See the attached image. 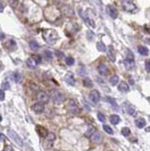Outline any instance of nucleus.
<instances>
[{
    "label": "nucleus",
    "instance_id": "nucleus-1",
    "mask_svg": "<svg viewBox=\"0 0 150 151\" xmlns=\"http://www.w3.org/2000/svg\"><path fill=\"white\" fill-rule=\"evenodd\" d=\"M43 37L45 41L47 44H55L58 39H59V35L56 30L54 29H45L43 31Z\"/></svg>",
    "mask_w": 150,
    "mask_h": 151
},
{
    "label": "nucleus",
    "instance_id": "nucleus-2",
    "mask_svg": "<svg viewBox=\"0 0 150 151\" xmlns=\"http://www.w3.org/2000/svg\"><path fill=\"white\" fill-rule=\"evenodd\" d=\"M41 61H42V59H41L40 56H38V55H34V56L30 57L26 60V65H28V67L29 69L34 70L37 68V65L41 63Z\"/></svg>",
    "mask_w": 150,
    "mask_h": 151
},
{
    "label": "nucleus",
    "instance_id": "nucleus-3",
    "mask_svg": "<svg viewBox=\"0 0 150 151\" xmlns=\"http://www.w3.org/2000/svg\"><path fill=\"white\" fill-rule=\"evenodd\" d=\"M8 134H9V137L11 138L13 142H14L16 145H18L20 147H23L24 146V142L22 138L20 137L17 133L14 131V130L12 129H8Z\"/></svg>",
    "mask_w": 150,
    "mask_h": 151
},
{
    "label": "nucleus",
    "instance_id": "nucleus-4",
    "mask_svg": "<svg viewBox=\"0 0 150 151\" xmlns=\"http://www.w3.org/2000/svg\"><path fill=\"white\" fill-rule=\"evenodd\" d=\"M121 4L126 12H134L137 11V7H136V5L131 1V0H122Z\"/></svg>",
    "mask_w": 150,
    "mask_h": 151
},
{
    "label": "nucleus",
    "instance_id": "nucleus-5",
    "mask_svg": "<svg viewBox=\"0 0 150 151\" xmlns=\"http://www.w3.org/2000/svg\"><path fill=\"white\" fill-rule=\"evenodd\" d=\"M51 98H52L53 102H55L56 104H60L63 101V95L61 94L60 91L57 90H52L51 91Z\"/></svg>",
    "mask_w": 150,
    "mask_h": 151
},
{
    "label": "nucleus",
    "instance_id": "nucleus-6",
    "mask_svg": "<svg viewBox=\"0 0 150 151\" xmlns=\"http://www.w3.org/2000/svg\"><path fill=\"white\" fill-rule=\"evenodd\" d=\"M67 107H68V110H69V112L72 113V114L76 115L79 113V108H78L77 104L74 100H70L69 103H68Z\"/></svg>",
    "mask_w": 150,
    "mask_h": 151
},
{
    "label": "nucleus",
    "instance_id": "nucleus-7",
    "mask_svg": "<svg viewBox=\"0 0 150 151\" xmlns=\"http://www.w3.org/2000/svg\"><path fill=\"white\" fill-rule=\"evenodd\" d=\"M79 14H80V16H81V18H82V19L84 20V21L88 24V25L91 26L92 27H95V24H94V20H92V19L90 18V17L88 16V15L86 14V13H85V12L82 11V10H80V11H79Z\"/></svg>",
    "mask_w": 150,
    "mask_h": 151
},
{
    "label": "nucleus",
    "instance_id": "nucleus-8",
    "mask_svg": "<svg viewBox=\"0 0 150 151\" xmlns=\"http://www.w3.org/2000/svg\"><path fill=\"white\" fill-rule=\"evenodd\" d=\"M90 137H91L92 141L94 142V143H96V144L101 143L102 140H103V135H102L101 133L98 132V131H94L93 134H92Z\"/></svg>",
    "mask_w": 150,
    "mask_h": 151
},
{
    "label": "nucleus",
    "instance_id": "nucleus-9",
    "mask_svg": "<svg viewBox=\"0 0 150 151\" xmlns=\"http://www.w3.org/2000/svg\"><path fill=\"white\" fill-rule=\"evenodd\" d=\"M37 98H38V100L42 103H47L49 100V95L46 94V93L43 92V91H40L38 93V95H37Z\"/></svg>",
    "mask_w": 150,
    "mask_h": 151
},
{
    "label": "nucleus",
    "instance_id": "nucleus-10",
    "mask_svg": "<svg viewBox=\"0 0 150 151\" xmlns=\"http://www.w3.org/2000/svg\"><path fill=\"white\" fill-rule=\"evenodd\" d=\"M89 97H90L92 102L94 103V104H96V103L100 100V94H99V92L96 91V90H94L89 95Z\"/></svg>",
    "mask_w": 150,
    "mask_h": 151
},
{
    "label": "nucleus",
    "instance_id": "nucleus-11",
    "mask_svg": "<svg viewBox=\"0 0 150 151\" xmlns=\"http://www.w3.org/2000/svg\"><path fill=\"white\" fill-rule=\"evenodd\" d=\"M32 111L35 112L36 113H42L43 111H45V106L42 102H38V103H35V104L32 105Z\"/></svg>",
    "mask_w": 150,
    "mask_h": 151
},
{
    "label": "nucleus",
    "instance_id": "nucleus-12",
    "mask_svg": "<svg viewBox=\"0 0 150 151\" xmlns=\"http://www.w3.org/2000/svg\"><path fill=\"white\" fill-rule=\"evenodd\" d=\"M64 80L67 84L71 85V86H74L75 84H76V80H75V77L73 76V74L71 73H68L65 75V77H64Z\"/></svg>",
    "mask_w": 150,
    "mask_h": 151
},
{
    "label": "nucleus",
    "instance_id": "nucleus-13",
    "mask_svg": "<svg viewBox=\"0 0 150 151\" xmlns=\"http://www.w3.org/2000/svg\"><path fill=\"white\" fill-rule=\"evenodd\" d=\"M108 12L109 14H110V16L111 17V18L113 19H116L117 16H118V11L116 10V8L113 6H108Z\"/></svg>",
    "mask_w": 150,
    "mask_h": 151
},
{
    "label": "nucleus",
    "instance_id": "nucleus-14",
    "mask_svg": "<svg viewBox=\"0 0 150 151\" xmlns=\"http://www.w3.org/2000/svg\"><path fill=\"white\" fill-rule=\"evenodd\" d=\"M124 65H125V67L127 68L128 70H130L132 69V68L134 67V65H135V63H134V59H126L124 61Z\"/></svg>",
    "mask_w": 150,
    "mask_h": 151
},
{
    "label": "nucleus",
    "instance_id": "nucleus-15",
    "mask_svg": "<svg viewBox=\"0 0 150 151\" xmlns=\"http://www.w3.org/2000/svg\"><path fill=\"white\" fill-rule=\"evenodd\" d=\"M118 90L120 91V92H122V93H127V92H128V90H129V86L127 84V82L122 81L121 83L119 84Z\"/></svg>",
    "mask_w": 150,
    "mask_h": 151
},
{
    "label": "nucleus",
    "instance_id": "nucleus-16",
    "mask_svg": "<svg viewBox=\"0 0 150 151\" xmlns=\"http://www.w3.org/2000/svg\"><path fill=\"white\" fill-rule=\"evenodd\" d=\"M98 72H99V74L101 76H106L108 74V67H107V65L104 64V63H102L100 64L99 66H98Z\"/></svg>",
    "mask_w": 150,
    "mask_h": 151
},
{
    "label": "nucleus",
    "instance_id": "nucleus-17",
    "mask_svg": "<svg viewBox=\"0 0 150 151\" xmlns=\"http://www.w3.org/2000/svg\"><path fill=\"white\" fill-rule=\"evenodd\" d=\"M127 104V107H126V110H127V112L128 113L129 115H135L136 113V110L134 108L133 105L128 104V103H126Z\"/></svg>",
    "mask_w": 150,
    "mask_h": 151
},
{
    "label": "nucleus",
    "instance_id": "nucleus-18",
    "mask_svg": "<svg viewBox=\"0 0 150 151\" xmlns=\"http://www.w3.org/2000/svg\"><path fill=\"white\" fill-rule=\"evenodd\" d=\"M29 47H30V49H31V50L37 51L40 48V44L37 43L35 40H32V41H30V42H29Z\"/></svg>",
    "mask_w": 150,
    "mask_h": 151
},
{
    "label": "nucleus",
    "instance_id": "nucleus-19",
    "mask_svg": "<svg viewBox=\"0 0 150 151\" xmlns=\"http://www.w3.org/2000/svg\"><path fill=\"white\" fill-rule=\"evenodd\" d=\"M107 55L109 57V59H110L111 61H115V60H116V57H115V53H114V50L112 49V47H110L107 52Z\"/></svg>",
    "mask_w": 150,
    "mask_h": 151
},
{
    "label": "nucleus",
    "instance_id": "nucleus-20",
    "mask_svg": "<svg viewBox=\"0 0 150 151\" xmlns=\"http://www.w3.org/2000/svg\"><path fill=\"white\" fill-rule=\"evenodd\" d=\"M5 46H6V47L9 50H14V49H16V43L13 40H10L9 42L5 44Z\"/></svg>",
    "mask_w": 150,
    "mask_h": 151
},
{
    "label": "nucleus",
    "instance_id": "nucleus-21",
    "mask_svg": "<svg viewBox=\"0 0 150 151\" xmlns=\"http://www.w3.org/2000/svg\"><path fill=\"white\" fill-rule=\"evenodd\" d=\"M135 124L139 129H143V128H145L146 123H145V120L144 118H139L135 121Z\"/></svg>",
    "mask_w": 150,
    "mask_h": 151
},
{
    "label": "nucleus",
    "instance_id": "nucleus-22",
    "mask_svg": "<svg viewBox=\"0 0 150 151\" xmlns=\"http://www.w3.org/2000/svg\"><path fill=\"white\" fill-rule=\"evenodd\" d=\"M110 121L112 125H118L119 122H120V117L116 114H113L110 117Z\"/></svg>",
    "mask_w": 150,
    "mask_h": 151
},
{
    "label": "nucleus",
    "instance_id": "nucleus-23",
    "mask_svg": "<svg viewBox=\"0 0 150 151\" xmlns=\"http://www.w3.org/2000/svg\"><path fill=\"white\" fill-rule=\"evenodd\" d=\"M12 78H13V80H14L16 83H20V82L22 81V75L18 73V72H15V73H13L12 75Z\"/></svg>",
    "mask_w": 150,
    "mask_h": 151
},
{
    "label": "nucleus",
    "instance_id": "nucleus-24",
    "mask_svg": "<svg viewBox=\"0 0 150 151\" xmlns=\"http://www.w3.org/2000/svg\"><path fill=\"white\" fill-rule=\"evenodd\" d=\"M138 51L140 54L143 55V56H148V54H149V50L148 48H146L145 46H139Z\"/></svg>",
    "mask_w": 150,
    "mask_h": 151
},
{
    "label": "nucleus",
    "instance_id": "nucleus-25",
    "mask_svg": "<svg viewBox=\"0 0 150 151\" xmlns=\"http://www.w3.org/2000/svg\"><path fill=\"white\" fill-rule=\"evenodd\" d=\"M96 48L99 52H105V51L107 50V47H106L105 44L102 42H98L96 44Z\"/></svg>",
    "mask_w": 150,
    "mask_h": 151
},
{
    "label": "nucleus",
    "instance_id": "nucleus-26",
    "mask_svg": "<svg viewBox=\"0 0 150 151\" xmlns=\"http://www.w3.org/2000/svg\"><path fill=\"white\" fill-rule=\"evenodd\" d=\"M106 98H107V100H108V101L110 102L111 104L112 105V107H113V109L117 110V111H118V110H119V108H118V105H117L116 101H115L114 99L112 98V97H106Z\"/></svg>",
    "mask_w": 150,
    "mask_h": 151
},
{
    "label": "nucleus",
    "instance_id": "nucleus-27",
    "mask_svg": "<svg viewBox=\"0 0 150 151\" xmlns=\"http://www.w3.org/2000/svg\"><path fill=\"white\" fill-rule=\"evenodd\" d=\"M118 81H119V77H118L117 75H113V76H112V77H111V78H110V83H111V85L117 84Z\"/></svg>",
    "mask_w": 150,
    "mask_h": 151
},
{
    "label": "nucleus",
    "instance_id": "nucleus-28",
    "mask_svg": "<svg viewBox=\"0 0 150 151\" xmlns=\"http://www.w3.org/2000/svg\"><path fill=\"white\" fill-rule=\"evenodd\" d=\"M83 85L87 88H91V87H93V82H92L90 78H85L83 80Z\"/></svg>",
    "mask_w": 150,
    "mask_h": 151
},
{
    "label": "nucleus",
    "instance_id": "nucleus-29",
    "mask_svg": "<svg viewBox=\"0 0 150 151\" xmlns=\"http://www.w3.org/2000/svg\"><path fill=\"white\" fill-rule=\"evenodd\" d=\"M45 138H46V140L48 141V142H54L55 141V139H56V136H55V134L54 133H48L46 136H45Z\"/></svg>",
    "mask_w": 150,
    "mask_h": 151
},
{
    "label": "nucleus",
    "instance_id": "nucleus-30",
    "mask_svg": "<svg viewBox=\"0 0 150 151\" xmlns=\"http://www.w3.org/2000/svg\"><path fill=\"white\" fill-rule=\"evenodd\" d=\"M121 132L125 137H128V136H129V134H130V129H129L128 128H123Z\"/></svg>",
    "mask_w": 150,
    "mask_h": 151
},
{
    "label": "nucleus",
    "instance_id": "nucleus-31",
    "mask_svg": "<svg viewBox=\"0 0 150 151\" xmlns=\"http://www.w3.org/2000/svg\"><path fill=\"white\" fill-rule=\"evenodd\" d=\"M1 87H2V90H9L11 86H10V83L8 81H3L2 84H1Z\"/></svg>",
    "mask_w": 150,
    "mask_h": 151
},
{
    "label": "nucleus",
    "instance_id": "nucleus-32",
    "mask_svg": "<svg viewBox=\"0 0 150 151\" xmlns=\"http://www.w3.org/2000/svg\"><path fill=\"white\" fill-rule=\"evenodd\" d=\"M65 61H66V64L70 65V66L75 63V60H74V58H72V57H67L65 59Z\"/></svg>",
    "mask_w": 150,
    "mask_h": 151
},
{
    "label": "nucleus",
    "instance_id": "nucleus-33",
    "mask_svg": "<svg viewBox=\"0 0 150 151\" xmlns=\"http://www.w3.org/2000/svg\"><path fill=\"white\" fill-rule=\"evenodd\" d=\"M45 57L47 58V59H49V60H52L53 56H54L53 52H51L50 50H45Z\"/></svg>",
    "mask_w": 150,
    "mask_h": 151
},
{
    "label": "nucleus",
    "instance_id": "nucleus-34",
    "mask_svg": "<svg viewBox=\"0 0 150 151\" xmlns=\"http://www.w3.org/2000/svg\"><path fill=\"white\" fill-rule=\"evenodd\" d=\"M103 129H104V130H105L106 132L109 133V134H112V133H113V130L111 129V127H109L107 125H104L103 126Z\"/></svg>",
    "mask_w": 150,
    "mask_h": 151
},
{
    "label": "nucleus",
    "instance_id": "nucleus-35",
    "mask_svg": "<svg viewBox=\"0 0 150 151\" xmlns=\"http://www.w3.org/2000/svg\"><path fill=\"white\" fill-rule=\"evenodd\" d=\"M97 118L99 119L100 122H105V120H106L105 115L103 114V113H101V112H98L97 113Z\"/></svg>",
    "mask_w": 150,
    "mask_h": 151
},
{
    "label": "nucleus",
    "instance_id": "nucleus-36",
    "mask_svg": "<svg viewBox=\"0 0 150 151\" xmlns=\"http://www.w3.org/2000/svg\"><path fill=\"white\" fill-rule=\"evenodd\" d=\"M36 129H37V131H38L39 134H40L41 136H42V137H43V132H46V130H45V129H43V128H42V127H37Z\"/></svg>",
    "mask_w": 150,
    "mask_h": 151
},
{
    "label": "nucleus",
    "instance_id": "nucleus-37",
    "mask_svg": "<svg viewBox=\"0 0 150 151\" xmlns=\"http://www.w3.org/2000/svg\"><path fill=\"white\" fill-rule=\"evenodd\" d=\"M78 73H79V75L80 76H86L87 75V73H86V70H85V68L84 67H81L80 69H79V71H78Z\"/></svg>",
    "mask_w": 150,
    "mask_h": 151
},
{
    "label": "nucleus",
    "instance_id": "nucleus-38",
    "mask_svg": "<svg viewBox=\"0 0 150 151\" xmlns=\"http://www.w3.org/2000/svg\"><path fill=\"white\" fill-rule=\"evenodd\" d=\"M0 100L1 101L5 100V93L2 89H0Z\"/></svg>",
    "mask_w": 150,
    "mask_h": 151
},
{
    "label": "nucleus",
    "instance_id": "nucleus-39",
    "mask_svg": "<svg viewBox=\"0 0 150 151\" xmlns=\"http://www.w3.org/2000/svg\"><path fill=\"white\" fill-rule=\"evenodd\" d=\"M94 131V128H91V127H90L89 130H88V131L86 132V135H87V136H91L92 134H93Z\"/></svg>",
    "mask_w": 150,
    "mask_h": 151
},
{
    "label": "nucleus",
    "instance_id": "nucleus-40",
    "mask_svg": "<svg viewBox=\"0 0 150 151\" xmlns=\"http://www.w3.org/2000/svg\"><path fill=\"white\" fill-rule=\"evenodd\" d=\"M149 64H150L149 61H145V69H146V71H147V72L150 71V66H149Z\"/></svg>",
    "mask_w": 150,
    "mask_h": 151
},
{
    "label": "nucleus",
    "instance_id": "nucleus-41",
    "mask_svg": "<svg viewBox=\"0 0 150 151\" xmlns=\"http://www.w3.org/2000/svg\"><path fill=\"white\" fill-rule=\"evenodd\" d=\"M6 140H7V138L5 137V135L0 133V142H4V141H6Z\"/></svg>",
    "mask_w": 150,
    "mask_h": 151
},
{
    "label": "nucleus",
    "instance_id": "nucleus-42",
    "mask_svg": "<svg viewBox=\"0 0 150 151\" xmlns=\"http://www.w3.org/2000/svg\"><path fill=\"white\" fill-rule=\"evenodd\" d=\"M3 11H4V4L2 1H0V12H3Z\"/></svg>",
    "mask_w": 150,
    "mask_h": 151
},
{
    "label": "nucleus",
    "instance_id": "nucleus-43",
    "mask_svg": "<svg viewBox=\"0 0 150 151\" xmlns=\"http://www.w3.org/2000/svg\"><path fill=\"white\" fill-rule=\"evenodd\" d=\"M5 39V34L3 32H0V41H3Z\"/></svg>",
    "mask_w": 150,
    "mask_h": 151
},
{
    "label": "nucleus",
    "instance_id": "nucleus-44",
    "mask_svg": "<svg viewBox=\"0 0 150 151\" xmlns=\"http://www.w3.org/2000/svg\"><path fill=\"white\" fill-rule=\"evenodd\" d=\"M4 150H11V151H12L13 149H12V147H11V146H6V147H5Z\"/></svg>",
    "mask_w": 150,
    "mask_h": 151
},
{
    "label": "nucleus",
    "instance_id": "nucleus-45",
    "mask_svg": "<svg viewBox=\"0 0 150 151\" xmlns=\"http://www.w3.org/2000/svg\"><path fill=\"white\" fill-rule=\"evenodd\" d=\"M57 53H58L57 55H58V56H59V57H61V58L63 57V54H62V53H60V52H57Z\"/></svg>",
    "mask_w": 150,
    "mask_h": 151
},
{
    "label": "nucleus",
    "instance_id": "nucleus-46",
    "mask_svg": "<svg viewBox=\"0 0 150 151\" xmlns=\"http://www.w3.org/2000/svg\"><path fill=\"white\" fill-rule=\"evenodd\" d=\"M12 2H17V0H12V1H11L12 4Z\"/></svg>",
    "mask_w": 150,
    "mask_h": 151
},
{
    "label": "nucleus",
    "instance_id": "nucleus-47",
    "mask_svg": "<svg viewBox=\"0 0 150 151\" xmlns=\"http://www.w3.org/2000/svg\"><path fill=\"white\" fill-rule=\"evenodd\" d=\"M2 121V116H1V114H0V122Z\"/></svg>",
    "mask_w": 150,
    "mask_h": 151
},
{
    "label": "nucleus",
    "instance_id": "nucleus-48",
    "mask_svg": "<svg viewBox=\"0 0 150 151\" xmlns=\"http://www.w3.org/2000/svg\"><path fill=\"white\" fill-rule=\"evenodd\" d=\"M0 55H1V49H0Z\"/></svg>",
    "mask_w": 150,
    "mask_h": 151
}]
</instances>
